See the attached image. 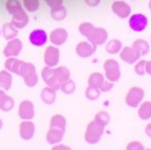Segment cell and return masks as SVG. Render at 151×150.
<instances>
[{
  "instance_id": "cell-1",
  "label": "cell",
  "mask_w": 151,
  "mask_h": 150,
  "mask_svg": "<svg viewBox=\"0 0 151 150\" xmlns=\"http://www.w3.org/2000/svg\"><path fill=\"white\" fill-rule=\"evenodd\" d=\"M79 32L86 37L89 42L95 45H101L103 44L108 39V32L100 27H95L90 22H84L82 23L79 28Z\"/></svg>"
},
{
  "instance_id": "cell-2",
  "label": "cell",
  "mask_w": 151,
  "mask_h": 150,
  "mask_svg": "<svg viewBox=\"0 0 151 150\" xmlns=\"http://www.w3.org/2000/svg\"><path fill=\"white\" fill-rule=\"evenodd\" d=\"M6 8L13 16L12 24L16 29H23L28 25L29 17L18 0H8L6 4Z\"/></svg>"
},
{
  "instance_id": "cell-3",
  "label": "cell",
  "mask_w": 151,
  "mask_h": 150,
  "mask_svg": "<svg viewBox=\"0 0 151 150\" xmlns=\"http://www.w3.org/2000/svg\"><path fill=\"white\" fill-rule=\"evenodd\" d=\"M41 77L47 86L56 90H60V87L62 84V80L59 76L56 68H52L50 67H45L42 69Z\"/></svg>"
},
{
  "instance_id": "cell-4",
  "label": "cell",
  "mask_w": 151,
  "mask_h": 150,
  "mask_svg": "<svg viewBox=\"0 0 151 150\" xmlns=\"http://www.w3.org/2000/svg\"><path fill=\"white\" fill-rule=\"evenodd\" d=\"M104 133V127L99 125L94 121L91 122L86 128L85 139L89 144H96L100 141Z\"/></svg>"
},
{
  "instance_id": "cell-5",
  "label": "cell",
  "mask_w": 151,
  "mask_h": 150,
  "mask_svg": "<svg viewBox=\"0 0 151 150\" xmlns=\"http://www.w3.org/2000/svg\"><path fill=\"white\" fill-rule=\"evenodd\" d=\"M104 70H105V76L107 79L110 82H117L121 77V71L119 63L113 60L109 59L104 62Z\"/></svg>"
},
{
  "instance_id": "cell-6",
  "label": "cell",
  "mask_w": 151,
  "mask_h": 150,
  "mask_svg": "<svg viewBox=\"0 0 151 150\" xmlns=\"http://www.w3.org/2000/svg\"><path fill=\"white\" fill-rule=\"evenodd\" d=\"M144 98V91L139 87H132L129 90L125 101L126 104L131 108H137Z\"/></svg>"
},
{
  "instance_id": "cell-7",
  "label": "cell",
  "mask_w": 151,
  "mask_h": 150,
  "mask_svg": "<svg viewBox=\"0 0 151 150\" xmlns=\"http://www.w3.org/2000/svg\"><path fill=\"white\" fill-rule=\"evenodd\" d=\"M148 20L142 14H134L129 19V26L135 32H142L147 26Z\"/></svg>"
},
{
  "instance_id": "cell-8",
  "label": "cell",
  "mask_w": 151,
  "mask_h": 150,
  "mask_svg": "<svg viewBox=\"0 0 151 150\" xmlns=\"http://www.w3.org/2000/svg\"><path fill=\"white\" fill-rule=\"evenodd\" d=\"M44 60L47 67H56L60 60V50L55 45H50L46 48L44 55Z\"/></svg>"
},
{
  "instance_id": "cell-9",
  "label": "cell",
  "mask_w": 151,
  "mask_h": 150,
  "mask_svg": "<svg viewBox=\"0 0 151 150\" xmlns=\"http://www.w3.org/2000/svg\"><path fill=\"white\" fill-rule=\"evenodd\" d=\"M22 42L19 38L10 39L4 48V55L6 58L17 57L22 50Z\"/></svg>"
},
{
  "instance_id": "cell-10",
  "label": "cell",
  "mask_w": 151,
  "mask_h": 150,
  "mask_svg": "<svg viewBox=\"0 0 151 150\" xmlns=\"http://www.w3.org/2000/svg\"><path fill=\"white\" fill-rule=\"evenodd\" d=\"M120 52H121L120 59L129 64H132V63L138 61L139 60V58L141 57L139 51L137 49H135L133 46H131V47L126 46V47L123 48L122 51H120Z\"/></svg>"
},
{
  "instance_id": "cell-11",
  "label": "cell",
  "mask_w": 151,
  "mask_h": 150,
  "mask_svg": "<svg viewBox=\"0 0 151 150\" xmlns=\"http://www.w3.org/2000/svg\"><path fill=\"white\" fill-rule=\"evenodd\" d=\"M96 46L97 45L92 44L89 41H83L80 42L76 47V52L81 58H88L95 52Z\"/></svg>"
},
{
  "instance_id": "cell-12",
  "label": "cell",
  "mask_w": 151,
  "mask_h": 150,
  "mask_svg": "<svg viewBox=\"0 0 151 150\" xmlns=\"http://www.w3.org/2000/svg\"><path fill=\"white\" fill-rule=\"evenodd\" d=\"M19 116L22 120H30L35 116L34 105L29 100L22 101L19 106Z\"/></svg>"
},
{
  "instance_id": "cell-13",
  "label": "cell",
  "mask_w": 151,
  "mask_h": 150,
  "mask_svg": "<svg viewBox=\"0 0 151 150\" xmlns=\"http://www.w3.org/2000/svg\"><path fill=\"white\" fill-rule=\"evenodd\" d=\"M112 11L115 14H116L119 18L125 19L131 14V6L125 3L124 1H117L112 4Z\"/></svg>"
},
{
  "instance_id": "cell-14",
  "label": "cell",
  "mask_w": 151,
  "mask_h": 150,
  "mask_svg": "<svg viewBox=\"0 0 151 150\" xmlns=\"http://www.w3.org/2000/svg\"><path fill=\"white\" fill-rule=\"evenodd\" d=\"M68 34L66 29L62 28H58L52 30L50 34V41L55 46L62 45L68 39Z\"/></svg>"
},
{
  "instance_id": "cell-15",
  "label": "cell",
  "mask_w": 151,
  "mask_h": 150,
  "mask_svg": "<svg viewBox=\"0 0 151 150\" xmlns=\"http://www.w3.org/2000/svg\"><path fill=\"white\" fill-rule=\"evenodd\" d=\"M47 38H48L47 34L43 29H35L29 34V39L31 44L35 46H38V47L45 44L47 42Z\"/></svg>"
},
{
  "instance_id": "cell-16",
  "label": "cell",
  "mask_w": 151,
  "mask_h": 150,
  "mask_svg": "<svg viewBox=\"0 0 151 150\" xmlns=\"http://www.w3.org/2000/svg\"><path fill=\"white\" fill-rule=\"evenodd\" d=\"M35 134V124L29 120H24L20 124V135L22 139L29 140Z\"/></svg>"
},
{
  "instance_id": "cell-17",
  "label": "cell",
  "mask_w": 151,
  "mask_h": 150,
  "mask_svg": "<svg viewBox=\"0 0 151 150\" xmlns=\"http://www.w3.org/2000/svg\"><path fill=\"white\" fill-rule=\"evenodd\" d=\"M64 131L58 129V128H52L51 127V129L48 131L47 134H46V140L49 144H58L59 142L61 141L63 135H64Z\"/></svg>"
},
{
  "instance_id": "cell-18",
  "label": "cell",
  "mask_w": 151,
  "mask_h": 150,
  "mask_svg": "<svg viewBox=\"0 0 151 150\" xmlns=\"http://www.w3.org/2000/svg\"><path fill=\"white\" fill-rule=\"evenodd\" d=\"M13 83V77L8 70L0 71V89L8 91Z\"/></svg>"
},
{
  "instance_id": "cell-19",
  "label": "cell",
  "mask_w": 151,
  "mask_h": 150,
  "mask_svg": "<svg viewBox=\"0 0 151 150\" xmlns=\"http://www.w3.org/2000/svg\"><path fill=\"white\" fill-rule=\"evenodd\" d=\"M22 63H23V61H22L18 59H15V57H9L5 62V67L9 72L15 73V74L19 75L20 68H21Z\"/></svg>"
},
{
  "instance_id": "cell-20",
  "label": "cell",
  "mask_w": 151,
  "mask_h": 150,
  "mask_svg": "<svg viewBox=\"0 0 151 150\" xmlns=\"http://www.w3.org/2000/svg\"><path fill=\"white\" fill-rule=\"evenodd\" d=\"M41 99L42 100L48 105L53 104L55 100H56V93H55V90L47 86L45 87L42 91H41Z\"/></svg>"
},
{
  "instance_id": "cell-21",
  "label": "cell",
  "mask_w": 151,
  "mask_h": 150,
  "mask_svg": "<svg viewBox=\"0 0 151 150\" xmlns=\"http://www.w3.org/2000/svg\"><path fill=\"white\" fill-rule=\"evenodd\" d=\"M2 33L3 37L6 40H10L15 38L18 35V29H16L12 22L11 23H5L2 27Z\"/></svg>"
},
{
  "instance_id": "cell-22",
  "label": "cell",
  "mask_w": 151,
  "mask_h": 150,
  "mask_svg": "<svg viewBox=\"0 0 151 150\" xmlns=\"http://www.w3.org/2000/svg\"><path fill=\"white\" fill-rule=\"evenodd\" d=\"M138 115L142 120H148L151 118V101H144L138 109Z\"/></svg>"
},
{
  "instance_id": "cell-23",
  "label": "cell",
  "mask_w": 151,
  "mask_h": 150,
  "mask_svg": "<svg viewBox=\"0 0 151 150\" xmlns=\"http://www.w3.org/2000/svg\"><path fill=\"white\" fill-rule=\"evenodd\" d=\"M122 48H123V44L118 39H112L106 45V51L111 54L118 53L122 50Z\"/></svg>"
},
{
  "instance_id": "cell-24",
  "label": "cell",
  "mask_w": 151,
  "mask_h": 150,
  "mask_svg": "<svg viewBox=\"0 0 151 150\" xmlns=\"http://www.w3.org/2000/svg\"><path fill=\"white\" fill-rule=\"evenodd\" d=\"M51 16L55 21H62L67 16V10L62 5L51 9Z\"/></svg>"
},
{
  "instance_id": "cell-25",
  "label": "cell",
  "mask_w": 151,
  "mask_h": 150,
  "mask_svg": "<svg viewBox=\"0 0 151 150\" xmlns=\"http://www.w3.org/2000/svg\"><path fill=\"white\" fill-rule=\"evenodd\" d=\"M50 126L52 128H58L65 131L66 129V119L61 115H55L50 121Z\"/></svg>"
},
{
  "instance_id": "cell-26",
  "label": "cell",
  "mask_w": 151,
  "mask_h": 150,
  "mask_svg": "<svg viewBox=\"0 0 151 150\" xmlns=\"http://www.w3.org/2000/svg\"><path fill=\"white\" fill-rule=\"evenodd\" d=\"M104 76L102 74L99 73V72H95L93 74H92L89 77L88 79V85L89 86H93V87H97L99 88L101 84L104 81Z\"/></svg>"
},
{
  "instance_id": "cell-27",
  "label": "cell",
  "mask_w": 151,
  "mask_h": 150,
  "mask_svg": "<svg viewBox=\"0 0 151 150\" xmlns=\"http://www.w3.org/2000/svg\"><path fill=\"white\" fill-rule=\"evenodd\" d=\"M132 46L139 51L141 56L147 54L149 52V44L147 41L143 39H137L136 41H134Z\"/></svg>"
},
{
  "instance_id": "cell-28",
  "label": "cell",
  "mask_w": 151,
  "mask_h": 150,
  "mask_svg": "<svg viewBox=\"0 0 151 150\" xmlns=\"http://www.w3.org/2000/svg\"><path fill=\"white\" fill-rule=\"evenodd\" d=\"M36 73V67L35 66L30 63V62H24L22 63L21 68H20V72H19V76L22 77L23 78L29 76V75Z\"/></svg>"
},
{
  "instance_id": "cell-29",
  "label": "cell",
  "mask_w": 151,
  "mask_h": 150,
  "mask_svg": "<svg viewBox=\"0 0 151 150\" xmlns=\"http://www.w3.org/2000/svg\"><path fill=\"white\" fill-rule=\"evenodd\" d=\"M14 100L7 95H5L2 100H0V109L2 111L7 112L14 108Z\"/></svg>"
},
{
  "instance_id": "cell-30",
  "label": "cell",
  "mask_w": 151,
  "mask_h": 150,
  "mask_svg": "<svg viewBox=\"0 0 151 150\" xmlns=\"http://www.w3.org/2000/svg\"><path fill=\"white\" fill-rule=\"evenodd\" d=\"M109 121H110V116H109V113H107L105 111H101V112L97 113L95 116V118H94V122L102 127L107 126L109 124Z\"/></svg>"
},
{
  "instance_id": "cell-31",
  "label": "cell",
  "mask_w": 151,
  "mask_h": 150,
  "mask_svg": "<svg viewBox=\"0 0 151 150\" xmlns=\"http://www.w3.org/2000/svg\"><path fill=\"white\" fill-rule=\"evenodd\" d=\"M24 8L29 13H34L38 10L40 3L39 0H22Z\"/></svg>"
},
{
  "instance_id": "cell-32",
  "label": "cell",
  "mask_w": 151,
  "mask_h": 150,
  "mask_svg": "<svg viewBox=\"0 0 151 150\" xmlns=\"http://www.w3.org/2000/svg\"><path fill=\"white\" fill-rule=\"evenodd\" d=\"M75 89H76V84L73 80L70 79L62 82L60 87V90H61L62 93H64L65 94H71L72 93H74Z\"/></svg>"
},
{
  "instance_id": "cell-33",
  "label": "cell",
  "mask_w": 151,
  "mask_h": 150,
  "mask_svg": "<svg viewBox=\"0 0 151 150\" xmlns=\"http://www.w3.org/2000/svg\"><path fill=\"white\" fill-rule=\"evenodd\" d=\"M100 95H101V91L99 88L88 85V87L86 91V96L87 99H89L91 100H95L100 97Z\"/></svg>"
},
{
  "instance_id": "cell-34",
  "label": "cell",
  "mask_w": 151,
  "mask_h": 150,
  "mask_svg": "<svg viewBox=\"0 0 151 150\" xmlns=\"http://www.w3.org/2000/svg\"><path fill=\"white\" fill-rule=\"evenodd\" d=\"M24 82L29 87H34L38 82V77L37 73H33L29 75V76L24 78Z\"/></svg>"
},
{
  "instance_id": "cell-35",
  "label": "cell",
  "mask_w": 151,
  "mask_h": 150,
  "mask_svg": "<svg viewBox=\"0 0 151 150\" xmlns=\"http://www.w3.org/2000/svg\"><path fill=\"white\" fill-rule=\"evenodd\" d=\"M145 65H146V60H139L136 65H135V67H134V70L135 72L139 75V76H143V75L146 73L145 72Z\"/></svg>"
},
{
  "instance_id": "cell-36",
  "label": "cell",
  "mask_w": 151,
  "mask_h": 150,
  "mask_svg": "<svg viewBox=\"0 0 151 150\" xmlns=\"http://www.w3.org/2000/svg\"><path fill=\"white\" fill-rule=\"evenodd\" d=\"M113 86H114V85H113V82H110V81H106V80H104L103 81V83L101 84V85L99 87V89H100V91L101 92H109L112 88H113Z\"/></svg>"
},
{
  "instance_id": "cell-37",
  "label": "cell",
  "mask_w": 151,
  "mask_h": 150,
  "mask_svg": "<svg viewBox=\"0 0 151 150\" xmlns=\"http://www.w3.org/2000/svg\"><path fill=\"white\" fill-rule=\"evenodd\" d=\"M126 148L127 149H132V150H135V149L139 150V149H144V146H142V144L140 142L132 141V142H131V143L128 144V146H127Z\"/></svg>"
},
{
  "instance_id": "cell-38",
  "label": "cell",
  "mask_w": 151,
  "mask_h": 150,
  "mask_svg": "<svg viewBox=\"0 0 151 150\" xmlns=\"http://www.w3.org/2000/svg\"><path fill=\"white\" fill-rule=\"evenodd\" d=\"M45 3L51 8H54V7L60 6L63 3V0H45Z\"/></svg>"
},
{
  "instance_id": "cell-39",
  "label": "cell",
  "mask_w": 151,
  "mask_h": 150,
  "mask_svg": "<svg viewBox=\"0 0 151 150\" xmlns=\"http://www.w3.org/2000/svg\"><path fill=\"white\" fill-rule=\"evenodd\" d=\"M86 1V4L88 5L89 6H97L100 2H101V0H85Z\"/></svg>"
},
{
  "instance_id": "cell-40",
  "label": "cell",
  "mask_w": 151,
  "mask_h": 150,
  "mask_svg": "<svg viewBox=\"0 0 151 150\" xmlns=\"http://www.w3.org/2000/svg\"><path fill=\"white\" fill-rule=\"evenodd\" d=\"M145 72L151 76V60L150 61H146L145 65Z\"/></svg>"
},
{
  "instance_id": "cell-41",
  "label": "cell",
  "mask_w": 151,
  "mask_h": 150,
  "mask_svg": "<svg viewBox=\"0 0 151 150\" xmlns=\"http://www.w3.org/2000/svg\"><path fill=\"white\" fill-rule=\"evenodd\" d=\"M145 133H146L149 138H151V123H149V124L146 127V129H145Z\"/></svg>"
},
{
  "instance_id": "cell-42",
  "label": "cell",
  "mask_w": 151,
  "mask_h": 150,
  "mask_svg": "<svg viewBox=\"0 0 151 150\" xmlns=\"http://www.w3.org/2000/svg\"><path fill=\"white\" fill-rule=\"evenodd\" d=\"M53 149H70V148L64 145H58L56 146H53Z\"/></svg>"
},
{
  "instance_id": "cell-43",
  "label": "cell",
  "mask_w": 151,
  "mask_h": 150,
  "mask_svg": "<svg viewBox=\"0 0 151 150\" xmlns=\"http://www.w3.org/2000/svg\"><path fill=\"white\" fill-rule=\"evenodd\" d=\"M5 95H6V93H5V92H4V90H1V89H0V100H2V98H3Z\"/></svg>"
},
{
  "instance_id": "cell-44",
  "label": "cell",
  "mask_w": 151,
  "mask_h": 150,
  "mask_svg": "<svg viewBox=\"0 0 151 150\" xmlns=\"http://www.w3.org/2000/svg\"><path fill=\"white\" fill-rule=\"evenodd\" d=\"M3 127V121L0 119V130H1V128Z\"/></svg>"
},
{
  "instance_id": "cell-45",
  "label": "cell",
  "mask_w": 151,
  "mask_h": 150,
  "mask_svg": "<svg viewBox=\"0 0 151 150\" xmlns=\"http://www.w3.org/2000/svg\"><path fill=\"white\" fill-rule=\"evenodd\" d=\"M149 9L151 10V0H150V2H149Z\"/></svg>"
},
{
  "instance_id": "cell-46",
  "label": "cell",
  "mask_w": 151,
  "mask_h": 150,
  "mask_svg": "<svg viewBox=\"0 0 151 150\" xmlns=\"http://www.w3.org/2000/svg\"><path fill=\"white\" fill-rule=\"evenodd\" d=\"M0 35H1V30H0Z\"/></svg>"
}]
</instances>
